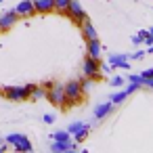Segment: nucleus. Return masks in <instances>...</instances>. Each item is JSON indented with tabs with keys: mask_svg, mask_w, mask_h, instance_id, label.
<instances>
[{
	"mask_svg": "<svg viewBox=\"0 0 153 153\" xmlns=\"http://www.w3.org/2000/svg\"><path fill=\"white\" fill-rule=\"evenodd\" d=\"M7 147H9V143H7V140H0V153H4V151H7Z\"/></svg>",
	"mask_w": 153,
	"mask_h": 153,
	"instance_id": "31",
	"label": "nucleus"
},
{
	"mask_svg": "<svg viewBox=\"0 0 153 153\" xmlns=\"http://www.w3.org/2000/svg\"><path fill=\"white\" fill-rule=\"evenodd\" d=\"M78 149V140L69 138V140H53L51 145V151L55 153H67V151H76Z\"/></svg>",
	"mask_w": 153,
	"mask_h": 153,
	"instance_id": "7",
	"label": "nucleus"
},
{
	"mask_svg": "<svg viewBox=\"0 0 153 153\" xmlns=\"http://www.w3.org/2000/svg\"><path fill=\"white\" fill-rule=\"evenodd\" d=\"M149 32H151V34H153V27H151V30H149Z\"/></svg>",
	"mask_w": 153,
	"mask_h": 153,
	"instance_id": "34",
	"label": "nucleus"
},
{
	"mask_svg": "<svg viewBox=\"0 0 153 153\" xmlns=\"http://www.w3.org/2000/svg\"><path fill=\"white\" fill-rule=\"evenodd\" d=\"M13 147H15V151H23V153H27V151H32V149H34V147H32V143L27 140V136H25V134H23V136H21V138H19Z\"/></svg>",
	"mask_w": 153,
	"mask_h": 153,
	"instance_id": "15",
	"label": "nucleus"
},
{
	"mask_svg": "<svg viewBox=\"0 0 153 153\" xmlns=\"http://www.w3.org/2000/svg\"><path fill=\"white\" fill-rule=\"evenodd\" d=\"M111 69H113V67H111V65H109V63H107V65H101V71H105V74H109V71H111Z\"/></svg>",
	"mask_w": 153,
	"mask_h": 153,
	"instance_id": "32",
	"label": "nucleus"
},
{
	"mask_svg": "<svg viewBox=\"0 0 153 153\" xmlns=\"http://www.w3.org/2000/svg\"><path fill=\"white\" fill-rule=\"evenodd\" d=\"M82 71H84V76L90 78L92 82H99V80L103 78L99 59H92V57H88V55H86V59H84V63H82Z\"/></svg>",
	"mask_w": 153,
	"mask_h": 153,
	"instance_id": "3",
	"label": "nucleus"
},
{
	"mask_svg": "<svg viewBox=\"0 0 153 153\" xmlns=\"http://www.w3.org/2000/svg\"><path fill=\"white\" fill-rule=\"evenodd\" d=\"M128 82H136V84L143 86V76L140 74H132V76H128Z\"/></svg>",
	"mask_w": 153,
	"mask_h": 153,
	"instance_id": "23",
	"label": "nucleus"
},
{
	"mask_svg": "<svg viewBox=\"0 0 153 153\" xmlns=\"http://www.w3.org/2000/svg\"><path fill=\"white\" fill-rule=\"evenodd\" d=\"M143 86H147V88L153 90V78H143Z\"/></svg>",
	"mask_w": 153,
	"mask_h": 153,
	"instance_id": "29",
	"label": "nucleus"
},
{
	"mask_svg": "<svg viewBox=\"0 0 153 153\" xmlns=\"http://www.w3.org/2000/svg\"><path fill=\"white\" fill-rule=\"evenodd\" d=\"M63 92H65V109L76 107L84 101V90L80 88L78 80H69L67 84H63Z\"/></svg>",
	"mask_w": 153,
	"mask_h": 153,
	"instance_id": "1",
	"label": "nucleus"
},
{
	"mask_svg": "<svg viewBox=\"0 0 153 153\" xmlns=\"http://www.w3.org/2000/svg\"><path fill=\"white\" fill-rule=\"evenodd\" d=\"M111 109H113V103H111V101H109V103H101V105L94 107V117H97V120H105V117L111 113Z\"/></svg>",
	"mask_w": 153,
	"mask_h": 153,
	"instance_id": "13",
	"label": "nucleus"
},
{
	"mask_svg": "<svg viewBox=\"0 0 153 153\" xmlns=\"http://www.w3.org/2000/svg\"><path fill=\"white\" fill-rule=\"evenodd\" d=\"M15 13H17L19 17H34V15H36L34 2H32V0H21V2L15 7Z\"/></svg>",
	"mask_w": 153,
	"mask_h": 153,
	"instance_id": "8",
	"label": "nucleus"
},
{
	"mask_svg": "<svg viewBox=\"0 0 153 153\" xmlns=\"http://www.w3.org/2000/svg\"><path fill=\"white\" fill-rule=\"evenodd\" d=\"M109 65H111V67L130 69V63H128V55H111V57H109Z\"/></svg>",
	"mask_w": 153,
	"mask_h": 153,
	"instance_id": "11",
	"label": "nucleus"
},
{
	"mask_svg": "<svg viewBox=\"0 0 153 153\" xmlns=\"http://www.w3.org/2000/svg\"><path fill=\"white\" fill-rule=\"evenodd\" d=\"M126 99H128V92H126V90H120V92L111 94V103H113V105H122Z\"/></svg>",
	"mask_w": 153,
	"mask_h": 153,
	"instance_id": "17",
	"label": "nucleus"
},
{
	"mask_svg": "<svg viewBox=\"0 0 153 153\" xmlns=\"http://www.w3.org/2000/svg\"><path fill=\"white\" fill-rule=\"evenodd\" d=\"M138 88H140V84H136V82H130V84L126 86V92H128V94H132V92H136Z\"/></svg>",
	"mask_w": 153,
	"mask_h": 153,
	"instance_id": "24",
	"label": "nucleus"
},
{
	"mask_svg": "<svg viewBox=\"0 0 153 153\" xmlns=\"http://www.w3.org/2000/svg\"><path fill=\"white\" fill-rule=\"evenodd\" d=\"M42 97H46V88L44 86H32V90H30V101H38V99H42Z\"/></svg>",
	"mask_w": 153,
	"mask_h": 153,
	"instance_id": "16",
	"label": "nucleus"
},
{
	"mask_svg": "<svg viewBox=\"0 0 153 153\" xmlns=\"http://www.w3.org/2000/svg\"><path fill=\"white\" fill-rule=\"evenodd\" d=\"M103 53V44L99 38H92V40H86V55L92 57V59H99Z\"/></svg>",
	"mask_w": 153,
	"mask_h": 153,
	"instance_id": "10",
	"label": "nucleus"
},
{
	"mask_svg": "<svg viewBox=\"0 0 153 153\" xmlns=\"http://www.w3.org/2000/svg\"><path fill=\"white\" fill-rule=\"evenodd\" d=\"M124 84H126V80H124L122 76H113V78H111V86H115V88H122Z\"/></svg>",
	"mask_w": 153,
	"mask_h": 153,
	"instance_id": "21",
	"label": "nucleus"
},
{
	"mask_svg": "<svg viewBox=\"0 0 153 153\" xmlns=\"http://www.w3.org/2000/svg\"><path fill=\"white\" fill-rule=\"evenodd\" d=\"M32 2H34L36 13H40V15H51V13H55V0H32Z\"/></svg>",
	"mask_w": 153,
	"mask_h": 153,
	"instance_id": "9",
	"label": "nucleus"
},
{
	"mask_svg": "<svg viewBox=\"0 0 153 153\" xmlns=\"http://www.w3.org/2000/svg\"><path fill=\"white\" fill-rule=\"evenodd\" d=\"M132 44H134V46H140V44H143V36H140V34L132 36Z\"/></svg>",
	"mask_w": 153,
	"mask_h": 153,
	"instance_id": "27",
	"label": "nucleus"
},
{
	"mask_svg": "<svg viewBox=\"0 0 153 153\" xmlns=\"http://www.w3.org/2000/svg\"><path fill=\"white\" fill-rule=\"evenodd\" d=\"M78 82H80V88L84 90V94H86V92L90 90V86H92V80H90V78H86V76H84L82 80H78Z\"/></svg>",
	"mask_w": 153,
	"mask_h": 153,
	"instance_id": "20",
	"label": "nucleus"
},
{
	"mask_svg": "<svg viewBox=\"0 0 153 153\" xmlns=\"http://www.w3.org/2000/svg\"><path fill=\"white\" fill-rule=\"evenodd\" d=\"M55 120H57V117H55L53 113H44V124H55Z\"/></svg>",
	"mask_w": 153,
	"mask_h": 153,
	"instance_id": "28",
	"label": "nucleus"
},
{
	"mask_svg": "<svg viewBox=\"0 0 153 153\" xmlns=\"http://www.w3.org/2000/svg\"><path fill=\"white\" fill-rule=\"evenodd\" d=\"M88 134H90V124H82V126H80L71 136H74V140H78V143H80V140H84Z\"/></svg>",
	"mask_w": 153,
	"mask_h": 153,
	"instance_id": "14",
	"label": "nucleus"
},
{
	"mask_svg": "<svg viewBox=\"0 0 153 153\" xmlns=\"http://www.w3.org/2000/svg\"><path fill=\"white\" fill-rule=\"evenodd\" d=\"M80 126H82V122H71V124L67 126V132H69V134H74V132H76Z\"/></svg>",
	"mask_w": 153,
	"mask_h": 153,
	"instance_id": "25",
	"label": "nucleus"
},
{
	"mask_svg": "<svg viewBox=\"0 0 153 153\" xmlns=\"http://www.w3.org/2000/svg\"><path fill=\"white\" fill-rule=\"evenodd\" d=\"M69 138H71V134L67 130H57L53 134V140H69Z\"/></svg>",
	"mask_w": 153,
	"mask_h": 153,
	"instance_id": "19",
	"label": "nucleus"
},
{
	"mask_svg": "<svg viewBox=\"0 0 153 153\" xmlns=\"http://www.w3.org/2000/svg\"><path fill=\"white\" fill-rule=\"evenodd\" d=\"M71 0H55V11L57 13H65V9L69 7Z\"/></svg>",
	"mask_w": 153,
	"mask_h": 153,
	"instance_id": "18",
	"label": "nucleus"
},
{
	"mask_svg": "<svg viewBox=\"0 0 153 153\" xmlns=\"http://www.w3.org/2000/svg\"><path fill=\"white\" fill-rule=\"evenodd\" d=\"M21 136H23V134H19V132H13V134H9V136H7V143H9V145H15V143H17Z\"/></svg>",
	"mask_w": 153,
	"mask_h": 153,
	"instance_id": "22",
	"label": "nucleus"
},
{
	"mask_svg": "<svg viewBox=\"0 0 153 153\" xmlns=\"http://www.w3.org/2000/svg\"><path fill=\"white\" fill-rule=\"evenodd\" d=\"M143 42H145V44H147V46H149V44H153V34H151V32H149V30H147V34H145V36H143Z\"/></svg>",
	"mask_w": 153,
	"mask_h": 153,
	"instance_id": "26",
	"label": "nucleus"
},
{
	"mask_svg": "<svg viewBox=\"0 0 153 153\" xmlns=\"http://www.w3.org/2000/svg\"><path fill=\"white\" fill-rule=\"evenodd\" d=\"M17 21H19V15L15 13V9H13V11H7L4 15H0V32L4 34V32L13 30Z\"/></svg>",
	"mask_w": 153,
	"mask_h": 153,
	"instance_id": "6",
	"label": "nucleus"
},
{
	"mask_svg": "<svg viewBox=\"0 0 153 153\" xmlns=\"http://www.w3.org/2000/svg\"><path fill=\"white\" fill-rule=\"evenodd\" d=\"M80 30H82V36H84V40H92V38H99L97 36V30H94V25L86 19V21H82L80 23Z\"/></svg>",
	"mask_w": 153,
	"mask_h": 153,
	"instance_id": "12",
	"label": "nucleus"
},
{
	"mask_svg": "<svg viewBox=\"0 0 153 153\" xmlns=\"http://www.w3.org/2000/svg\"><path fill=\"white\" fill-rule=\"evenodd\" d=\"M143 57H145V51H136V53L132 55V59H136V61H138V59H143Z\"/></svg>",
	"mask_w": 153,
	"mask_h": 153,
	"instance_id": "30",
	"label": "nucleus"
},
{
	"mask_svg": "<svg viewBox=\"0 0 153 153\" xmlns=\"http://www.w3.org/2000/svg\"><path fill=\"white\" fill-rule=\"evenodd\" d=\"M140 76H143V78H153V69H147V71H143Z\"/></svg>",
	"mask_w": 153,
	"mask_h": 153,
	"instance_id": "33",
	"label": "nucleus"
},
{
	"mask_svg": "<svg viewBox=\"0 0 153 153\" xmlns=\"http://www.w3.org/2000/svg\"><path fill=\"white\" fill-rule=\"evenodd\" d=\"M34 84H27V86H9L2 90V94L9 99V101H30V90H32Z\"/></svg>",
	"mask_w": 153,
	"mask_h": 153,
	"instance_id": "4",
	"label": "nucleus"
},
{
	"mask_svg": "<svg viewBox=\"0 0 153 153\" xmlns=\"http://www.w3.org/2000/svg\"><path fill=\"white\" fill-rule=\"evenodd\" d=\"M65 17H69L74 23H82V21H86L88 19V15H86V11H84V7L80 4V0H71L69 2V7L65 9V13H63Z\"/></svg>",
	"mask_w": 153,
	"mask_h": 153,
	"instance_id": "5",
	"label": "nucleus"
},
{
	"mask_svg": "<svg viewBox=\"0 0 153 153\" xmlns=\"http://www.w3.org/2000/svg\"><path fill=\"white\" fill-rule=\"evenodd\" d=\"M44 88H46V99H48V103H53L55 107L65 109V92H63V86L57 84V82H46Z\"/></svg>",
	"mask_w": 153,
	"mask_h": 153,
	"instance_id": "2",
	"label": "nucleus"
}]
</instances>
